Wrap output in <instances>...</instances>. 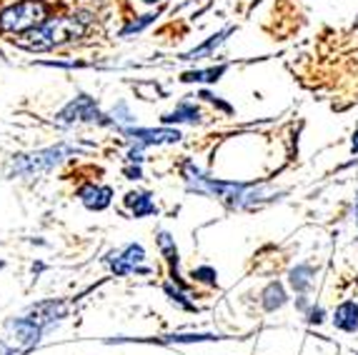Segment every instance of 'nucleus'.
Instances as JSON below:
<instances>
[{
	"instance_id": "nucleus-1",
	"label": "nucleus",
	"mask_w": 358,
	"mask_h": 355,
	"mask_svg": "<svg viewBox=\"0 0 358 355\" xmlns=\"http://www.w3.org/2000/svg\"><path fill=\"white\" fill-rule=\"evenodd\" d=\"M85 33V20L78 15H68V18H50L38 28L28 30L23 38H18L20 48L28 50H48L53 45H63L68 41H76Z\"/></svg>"
},
{
	"instance_id": "nucleus-2",
	"label": "nucleus",
	"mask_w": 358,
	"mask_h": 355,
	"mask_svg": "<svg viewBox=\"0 0 358 355\" xmlns=\"http://www.w3.org/2000/svg\"><path fill=\"white\" fill-rule=\"evenodd\" d=\"M185 180L193 190L198 193H208V196L221 198V201L231 203V205H251V203H258L263 198V188H245V185H236V183H218L213 178L201 175L198 168H193L191 163L185 166Z\"/></svg>"
},
{
	"instance_id": "nucleus-3",
	"label": "nucleus",
	"mask_w": 358,
	"mask_h": 355,
	"mask_svg": "<svg viewBox=\"0 0 358 355\" xmlns=\"http://www.w3.org/2000/svg\"><path fill=\"white\" fill-rule=\"evenodd\" d=\"M45 18H48V8L43 0H23L0 15V30L3 33H28L45 23Z\"/></svg>"
},
{
	"instance_id": "nucleus-4",
	"label": "nucleus",
	"mask_w": 358,
	"mask_h": 355,
	"mask_svg": "<svg viewBox=\"0 0 358 355\" xmlns=\"http://www.w3.org/2000/svg\"><path fill=\"white\" fill-rule=\"evenodd\" d=\"M76 153V148L71 145H55V148H45V150H38L33 155H23V158L15 160V166L13 171L20 173V175H33V173H43L53 168L60 158H66V155Z\"/></svg>"
},
{
	"instance_id": "nucleus-5",
	"label": "nucleus",
	"mask_w": 358,
	"mask_h": 355,
	"mask_svg": "<svg viewBox=\"0 0 358 355\" xmlns=\"http://www.w3.org/2000/svg\"><path fill=\"white\" fill-rule=\"evenodd\" d=\"M60 123H83V120H98V123H106L103 120V113L98 110L96 101L88 98V95H78L76 101L68 103L58 115Z\"/></svg>"
},
{
	"instance_id": "nucleus-6",
	"label": "nucleus",
	"mask_w": 358,
	"mask_h": 355,
	"mask_svg": "<svg viewBox=\"0 0 358 355\" xmlns=\"http://www.w3.org/2000/svg\"><path fill=\"white\" fill-rule=\"evenodd\" d=\"M143 258H145L143 245L131 243L123 253L115 255L113 261H110V268H113L115 275H128V273H133V270H143V268H141Z\"/></svg>"
},
{
	"instance_id": "nucleus-7",
	"label": "nucleus",
	"mask_w": 358,
	"mask_h": 355,
	"mask_svg": "<svg viewBox=\"0 0 358 355\" xmlns=\"http://www.w3.org/2000/svg\"><path fill=\"white\" fill-rule=\"evenodd\" d=\"M128 136L138 138L145 145H158V143H178L180 133L178 131H145V128H128Z\"/></svg>"
},
{
	"instance_id": "nucleus-8",
	"label": "nucleus",
	"mask_w": 358,
	"mask_h": 355,
	"mask_svg": "<svg viewBox=\"0 0 358 355\" xmlns=\"http://www.w3.org/2000/svg\"><path fill=\"white\" fill-rule=\"evenodd\" d=\"M110 188H98V185H88V188L80 190V201L90 208V210H103V208L110 205Z\"/></svg>"
},
{
	"instance_id": "nucleus-9",
	"label": "nucleus",
	"mask_w": 358,
	"mask_h": 355,
	"mask_svg": "<svg viewBox=\"0 0 358 355\" xmlns=\"http://www.w3.org/2000/svg\"><path fill=\"white\" fill-rule=\"evenodd\" d=\"M158 245H161L163 255H166L168 268H171V278H173L178 285H183L180 283V275H178V250H176L173 238L168 236V233H161V236H158Z\"/></svg>"
},
{
	"instance_id": "nucleus-10",
	"label": "nucleus",
	"mask_w": 358,
	"mask_h": 355,
	"mask_svg": "<svg viewBox=\"0 0 358 355\" xmlns=\"http://www.w3.org/2000/svg\"><path fill=\"white\" fill-rule=\"evenodd\" d=\"M336 328L346 333H353L358 328V305L356 303H343L338 310H336V318H334Z\"/></svg>"
},
{
	"instance_id": "nucleus-11",
	"label": "nucleus",
	"mask_w": 358,
	"mask_h": 355,
	"mask_svg": "<svg viewBox=\"0 0 358 355\" xmlns=\"http://www.w3.org/2000/svg\"><path fill=\"white\" fill-rule=\"evenodd\" d=\"M201 120V110L191 103H180L173 113L163 115V123H198Z\"/></svg>"
},
{
	"instance_id": "nucleus-12",
	"label": "nucleus",
	"mask_w": 358,
	"mask_h": 355,
	"mask_svg": "<svg viewBox=\"0 0 358 355\" xmlns=\"http://www.w3.org/2000/svg\"><path fill=\"white\" fill-rule=\"evenodd\" d=\"M126 205L131 208L136 218H143V215L155 213V205H153V201H150L148 193H128Z\"/></svg>"
},
{
	"instance_id": "nucleus-13",
	"label": "nucleus",
	"mask_w": 358,
	"mask_h": 355,
	"mask_svg": "<svg viewBox=\"0 0 358 355\" xmlns=\"http://www.w3.org/2000/svg\"><path fill=\"white\" fill-rule=\"evenodd\" d=\"M283 303H286V293H283L281 285H278V283L268 285V288H266V293H263V305H266V310L281 308Z\"/></svg>"
},
{
	"instance_id": "nucleus-14",
	"label": "nucleus",
	"mask_w": 358,
	"mask_h": 355,
	"mask_svg": "<svg viewBox=\"0 0 358 355\" xmlns=\"http://www.w3.org/2000/svg\"><path fill=\"white\" fill-rule=\"evenodd\" d=\"M223 73H226V66H218V68H208V71L185 73L183 80H185V83H193V80H198V83H213V80H218Z\"/></svg>"
},
{
	"instance_id": "nucleus-15",
	"label": "nucleus",
	"mask_w": 358,
	"mask_h": 355,
	"mask_svg": "<svg viewBox=\"0 0 358 355\" xmlns=\"http://www.w3.org/2000/svg\"><path fill=\"white\" fill-rule=\"evenodd\" d=\"M310 275H313V270H310V266H299L296 270L291 273V285L296 288V293H303V290H308L310 285Z\"/></svg>"
},
{
	"instance_id": "nucleus-16",
	"label": "nucleus",
	"mask_w": 358,
	"mask_h": 355,
	"mask_svg": "<svg viewBox=\"0 0 358 355\" xmlns=\"http://www.w3.org/2000/svg\"><path fill=\"white\" fill-rule=\"evenodd\" d=\"M226 36H228V30H223V33H218V36H213L208 43H203V45H201V48H196V50H193V53H188V55H185V60H193V58H201V55H206V53H208V50H213V48L218 45V43H221Z\"/></svg>"
},
{
	"instance_id": "nucleus-17",
	"label": "nucleus",
	"mask_w": 358,
	"mask_h": 355,
	"mask_svg": "<svg viewBox=\"0 0 358 355\" xmlns=\"http://www.w3.org/2000/svg\"><path fill=\"white\" fill-rule=\"evenodd\" d=\"M193 278L203 280V283H215V270L213 268H198V270H193Z\"/></svg>"
},
{
	"instance_id": "nucleus-18",
	"label": "nucleus",
	"mask_w": 358,
	"mask_h": 355,
	"mask_svg": "<svg viewBox=\"0 0 358 355\" xmlns=\"http://www.w3.org/2000/svg\"><path fill=\"white\" fill-rule=\"evenodd\" d=\"M153 18H155V15H145V18H141V20H138V23L128 25V28L123 30V36H128V33H136V30H141V28H143V25H148V23H150V20H153Z\"/></svg>"
},
{
	"instance_id": "nucleus-19",
	"label": "nucleus",
	"mask_w": 358,
	"mask_h": 355,
	"mask_svg": "<svg viewBox=\"0 0 358 355\" xmlns=\"http://www.w3.org/2000/svg\"><path fill=\"white\" fill-rule=\"evenodd\" d=\"M20 353H23V350L15 348V345H13V348H3V350H0V355H20Z\"/></svg>"
},
{
	"instance_id": "nucleus-20",
	"label": "nucleus",
	"mask_w": 358,
	"mask_h": 355,
	"mask_svg": "<svg viewBox=\"0 0 358 355\" xmlns=\"http://www.w3.org/2000/svg\"><path fill=\"white\" fill-rule=\"evenodd\" d=\"M310 320H313V323H321V310H313V318Z\"/></svg>"
},
{
	"instance_id": "nucleus-21",
	"label": "nucleus",
	"mask_w": 358,
	"mask_h": 355,
	"mask_svg": "<svg viewBox=\"0 0 358 355\" xmlns=\"http://www.w3.org/2000/svg\"><path fill=\"white\" fill-rule=\"evenodd\" d=\"M353 150L358 153V131H356V136H353Z\"/></svg>"
},
{
	"instance_id": "nucleus-22",
	"label": "nucleus",
	"mask_w": 358,
	"mask_h": 355,
	"mask_svg": "<svg viewBox=\"0 0 358 355\" xmlns=\"http://www.w3.org/2000/svg\"><path fill=\"white\" fill-rule=\"evenodd\" d=\"M356 223H358V198H356Z\"/></svg>"
},
{
	"instance_id": "nucleus-23",
	"label": "nucleus",
	"mask_w": 358,
	"mask_h": 355,
	"mask_svg": "<svg viewBox=\"0 0 358 355\" xmlns=\"http://www.w3.org/2000/svg\"><path fill=\"white\" fill-rule=\"evenodd\" d=\"M145 3H158V0H145Z\"/></svg>"
}]
</instances>
